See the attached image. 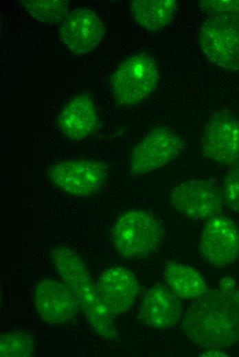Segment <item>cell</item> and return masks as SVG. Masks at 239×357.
<instances>
[{"instance_id":"cell-1","label":"cell","mask_w":239,"mask_h":357,"mask_svg":"<svg viewBox=\"0 0 239 357\" xmlns=\"http://www.w3.org/2000/svg\"><path fill=\"white\" fill-rule=\"evenodd\" d=\"M234 292L207 291L190 304L181 328L192 342L209 349L226 348L238 342L239 314Z\"/></svg>"},{"instance_id":"cell-2","label":"cell","mask_w":239,"mask_h":357,"mask_svg":"<svg viewBox=\"0 0 239 357\" xmlns=\"http://www.w3.org/2000/svg\"><path fill=\"white\" fill-rule=\"evenodd\" d=\"M51 262L58 276L72 290L91 328L105 339L115 337L114 316L100 297L96 286L79 254L67 246L50 252Z\"/></svg>"},{"instance_id":"cell-3","label":"cell","mask_w":239,"mask_h":357,"mask_svg":"<svg viewBox=\"0 0 239 357\" xmlns=\"http://www.w3.org/2000/svg\"><path fill=\"white\" fill-rule=\"evenodd\" d=\"M163 227L147 212L131 209L114 222L111 240L118 255L126 260L146 257L155 252L161 244Z\"/></svg>"},{"instance_id":"cell-4","label":"cell","mask_w":239,"mask_h":357,"mask_svg":"<svg viewBox=\"0 0 239 357\" xmlns=\"http://www.w3.org/2000/svg\"><path fill=\"white\" fill-rule=\"evenodd\" d=\"M159 70L154 59L138 54L124 60L110 78L115 100L120 105L133 106L147 98L156 89Z\"/></svg>"},{"instance_id":"cell-5","label":"cell","mask_w":239,"mask_h":357,"mask_svg":"<svg viewBox=\"0 0 239 357\" xmlns=\"http://www.w3.org/2000/svg\"><path fill=\"white\" fill-rule=\"evenodd\" d=\"M47 174L51 183L66 194L84 197L102 188L107 178L108 167L93 159H69L52 165Z\"/></svg>"},{"instance_id":"cell-6","label":"cell","mask_w":239,"mask_h":357,"mask_svg":"<svg viewBox=\"0 0 239 357\" xmlns=\"http://www.w3.org/2000/svg\"><path fill=\"white\" fill-rule=\"evenodd\" d=\"M179 135L167 126L150 130L136 145L130 156V170L135 176L149 173L172 163L184 150Z\"/></svg>"},{"instance_id":"cell-7","label":"cell","mask_w":239,"mask_h":357,"mask_svg":"<svg viewBox=\"0 0 239 357\" xmlns=\"http://www.w3.org/2000/svg\"><path fill=\"white\" fill-rule=\"evenodd\" d=\"M199 43L212 62L225 70H239L238 23L207 16L200 29Z\"/></svg>"},{"instance_id":"cell-8","label":"cell","mask_w":239,"mask_h":357,"mask_svg":"<svg viewBox=\"0 0 239 357\" xmlns=\"http://www.w3.org/2000/svg\"><path fill=\"white\" fill-rule=\"evenodd\" d=\"M172 207L192 220H205L218 214L224 203L221 189L212 181L189 180L174 187L169 194Z\"/></svg>"},{"instance_id":"cell-9","label":"cell","mask_w":239,"mask_h":357,"mask_svg":"<svg viewBox=\"0 0 239 357\" xmlns=\"http://www.w3.org/2000/svg\"><path fill=\"white\" fill-rule=\"evenodd\" d=\"M203 154L222 165L239 161V119L226 112L215 113L206 124L201 141Z\"/></svg>"},{"instance_id":"cell-10","label":"cell","mask_w":239,"mask_h":357,"mask_svg":"<svg viewBox=\"0 0 239 357\" xmlns=\"http://www.w3.org/2000/svg\"><path fill=\"white\" fill-rule=\"evenodd\" d=\"M33 299L40 318L51 325L71 321L80 309L70 288L65 282L55 279H46L38 281L34 289Z\"/></svg>"},{"instance_id":"cell-11","label":"cell","mask_w":239,"mask_h":357,"mask_svg":"<svg viewBox=\"0 0 239 357\" xmlns=\"http://www.w3.org/2000/svg\"><path fill=\"white\" fill-rule=\"evenodd\" d=\"M199 251L214 266L235 261L239 256V230L234 222L224 217L210 218L202 231Z\"/></svg>"},{"instance_id":"cell-12","label":"cell","mask_w":239,"mask_h":357,"mask_svg":"<svg viewBox=\"0 0 239 357\" xmlns=\"http://www.w3.org/2000/svg\"><path fill=\"white\" fill-rule=\"evenodd\" d=\"M105 35L103 23L92 10L80 8L72 10L60 27V37L64 47L76 55L93 51Z\"/></svg>"},{"instance_id":"cell-13","label":"cell","mask_w":239,"mask_h":357,"mask_svg":"<svg viewBox=\"0 0 239 357\" xmlns=\"http://www.w3.org/2000/svg\"><path fill=\"white\" fill-rule=\"evenodd\" d=\"M96 288L102 301L113 316L130 309L140 289L134 273L121 266L111 267L101 274Z\"/></svg>"},{"instance_id":"cell-14","label":"cell","mask_w":239,"mask_h":357,"mask_svg":"<svg viewBox=\"0 0 239 357\" xmlns=\"http://www.w3.org/2000/svg\"><path fill=\"white\" fill-rule=\"evenodd\" d=\"M182 314L179 297L168 288L156 284L146 292L137 319L150 327L166 330L176 326Z\"/></svg>"},{"instance_id":"cell-15","label":"cell","mask_w":239,"mask_h":357,"mask_svg":"<svg viewBox=\"0 0 239 357\" xmlns=\"http://www.w3.org/2000/svg\"><path fill=\"white\" fill-rule=\"evenodd\" d=\"M57 122L62 133L71 140L92 135L99 124L93 101L87 95H77L60 111Z\"/></svg>"},{"instance_id":"cell-16","label":"cell","mask_w":239,"mask_h":357,"mask_svg":"<svg viewBox=\"0 0 239 357\" xmlns=\"http://www.w3.org/2000/svg\"><path fill=\"white\" fill-rule=\"evenodd\" d=\"M163 275L168 288L179 298L196 299L207 291L202 275L189 265L168 262Z\"/></svg>"},{"instance_id":"cell-17","label":"cell","mask_w":239,"mask_h":357,"mask_svg":"<svg viewBox=\"0 0 239 357\" xmlns=\"http://www.w3.org/2000/svg\"><path fill=\"white\" fill-rule=\"evenodd\" d=\"M177 8L175 0H135L130 5L133 20L144 30L161 31L173 20Z\"/></svg>"},{"instance_id":"cell-18","label":"cell","mask_w":239,"mask_h":357,"mask_svg":"<svg viewBox=\"0 0 239 357\" xmlns=\"http://www.w3.org/2000/svg\"><path fill=\"white\" fill-rule=\"evenodd\" d=\"M23 10L36 20L49 24L63 22L68 16L69 3L63 0H23Z\"/></svg>"},{"instance_id":"cell-19","label":"cell","mask_w":239,"mask_h":357,"mask_svg":"<svg viewBox=\"0 0 239 357\" xmlns=\"http://www.w3.org/2000/svg\"><path fill=\"white\" fill-rule=\"evenodd\" d=\"M34 354L32 336L24 332H8L0 336L1 357H30Z\"/></svg>"},{"instance_id":"cell-20","label":"cell","mask_w":239,"mask_h":357,"mask_svg":"<svg viewBox=\"0 0 239 357\" xmlns=\"http://www.w3.org/2000/svg\"><path fill=\"white\" fill-rule=\"evenodd\" d=\"M201 10L207 16H216L239 23V0H203Z\"/></svg>"},{"instance_id":"cell-21","label":"cell","mask_w":239,"mask_h":357,"mask_svg":"<svg viewBox=\"0 0 239 357\" xmlns=\"http://www.w3.org/2000/svg\"><path fill=\"white\" fill-rule=\"evenodd\" d=\"M221 192L224 203L239 213V162L233 165L225 175Z\"/></svg>"},{"instance_id":"cell-22","label":"cell","mask_w":239,"mask_h":357,"mask_svg":"<svg viewBox=\"0 0 239 357\" xmlns=\"http://www.w3.org/2000/svg\"><path fill=\"white\" fill-rule=\"evenodd\" d=\"M236 283L234 280L227 277L223 278L220 284V289L227 292H233L236 290Z\"/></svg>"},{"instance_id":"cell-23","label":"cell","mask_w":239,"mask_h":357,"mask_svg":"<svg viewBox=\"0 0 239 357\" xmlns=\"http://www.w3.org/2000/svg\"><path fill=\"white\" fill-rule=\"evenodd\" d=\"M225 356L223 353L218 351V349H211L203 354V356Z\"/></svg>"},{"instance_id":"cell-24","label":"cell","mask_w":239,"mask_h":357,"mask_svg":"<svg viewBox=\"0 0 239 357\" xmlns=\"http://www.w3.org/2000/svg\"><path fill=\"white\" fill-rule=\"evenodd\" d=\"M234 298L236 306V308H237V310H238V312L239 314V289L236 290L235 292H234Z\"/></svg>"}]
</instances>
